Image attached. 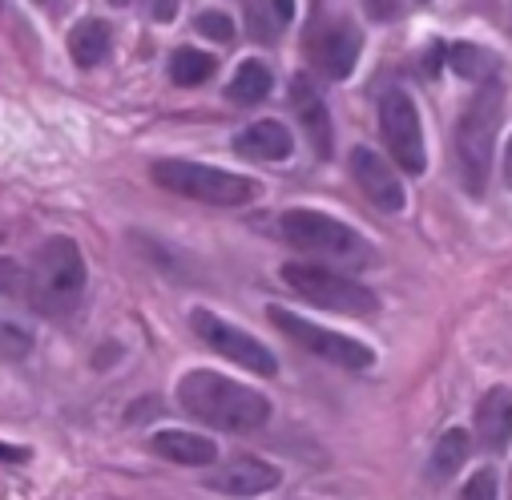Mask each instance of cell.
Instances as JSON below:
<instances>
[{
  "instance_id": "cell-6",
  "label": "cell",
  "mask_w": 512,
  "mask_h": 500,
  "mask_svg": "<svg viewBox=\"0 0 512 500\" xmlns=\"http://www.w3.org/2000/svg\"><path fill=\"white\" fill-rule=\"evenodd\" d=\"M279 275L295 295H303L307 303H315L323 311H339V315H375L379 311V299L371 287H363L339 271H327L319 263H287Z\"/></svg>"
},
{
  "instance_id": "cell-30",
  "label": "cell",
  "mask_w": 512,
  "mask_h": 500,
  "mask_svg": "<svg viewBox=\"0 0 512 500\" xmlns=\"http://www.w3.org/2000/svg\"><path fill=\"white\" fill-rule=\"evenodd\" d=\"M271 9H275V21H291L295 17V0H271Z\"/></svg>"
},
{
  "instance_id": "cell-26",
  "label": "cell",
  "mask_w": 512,
  "mask_h": 500,
  "mask_svg": "<svg viewBox=\"0 0 512 500\" xmlns=\"http://www.w3.org/2000/svg\"><path fill=\"white\" fill-rule=\"evenodd\" d=\"M246 21H250V33H254V41H263V45H271V41H275V21H271V13H267L263 5H250Z\"/></svg>"
},
{
  "instance_id": "cell-3",
  "label": "cell",
  "mask_w": 512,
  "mask_h": 500,
  "mask_svg": "<svg viewBox=\"0 0 512 500\" xmlns=\"http://www.w3.org/2000/svg\"><path fill=\"white\" fill-rule=\"evenodd\" d=\"M150 174H154V182L162 190L194 198V202H206V206H246V202H254L263 194L254 178L230 174V170H218V166H206V162L162 158V162L150 166Z\"/></svg>"
},
{
  "instance_id": "cell-24",
  "label": "cell",
  "mask_w": 512,
  "mask_h": 500,
  "mask_svg": "<svg viewBox=\"0 0 512 500\" xmlns=\"http://www.w3.org/2000/svg\"><path fill=\"white\" fill-rule=\"evenodd\" d=\"M29 291V271H21V263L0 259V295H25Z\"/></svg>"
},
{
  "instance_id": "cell-28",
  "label": "cell",
  "mask_w": 512,
  "mask_h": 500,
  "mask_svg": "<svg viewBox=\"0 0 512 500\" xmlns=\"http://www.w3.org/2000/svg\"><path fill=\"white\" fill-rule=\"evenodd\" d=\"M150 17H154V21H162V25H170V21L178 17V0H154Z\"/></svg>"
},
{
  "instance_id": "cell-9",
  "label": "cell",
  "mask_w": 512,
  "mask_h": 500,
  "mask_svg": "<svg viewBox=\"0 0 512 500\" xmlns=\"http://www.w3.org/2000/svg\"><path fill=\"white\" fill-rule=\"evenodd\" d=\"M190 327H194V335H198L210 351H218L222 359H230V363H238V367H246V371H259V375H267V380H271V375H279L275 351H271L267 343H259L250 331L234 327L230 319H222V315L198 307V311L190 315Z\"/></svg>"
},
{
  "instance_id": "cell-7",
  "label": "cell",
  "mask_w": 512,
  "mask_h": 500,
  "mask_svg": "<svg viewBox=\"0 0 512 500\" xmlns=\"http://www.w3.org/2000/svg\"><path fill=\"white\" fill-rule=\"evenodd\" d=\"M267 319H271L287 339H295L303 351H311V355H319V359H327V363H335V367H347V371H367V367H375V351H371L367 343L351 339V335L327 331V327H319V323H311V319H303V315H295V311H287V307H271Z\"/></svg>"
},
{
  "instance_id": "cell-11",
  "label": "cell",
  "mask_w": 512,
  "mask_h": 500,
  "mask_svg": "<svg viewBox=\"0 0 512 500\" xmlns=\"http://www.w3.org/2000/svg\"><path fill=\"white\" fill-rule=\"evenodd\" d=\"M359 53H363V37H359V29L351 25V21H331V25H323L319 33H315V41H311V61H315V69L323 73V77H331V81H347L351 73H355V61H359Z\"/></svg>"
},
{
  "instance_id": "cell-2",
  "label": "cell",
  "mask_w": 512,
  "mask_h": 500,
  "mask_svg": "<svg viewBox=\"0 0 512 500\" xmlns=\"http://www.w3.org/2000/svg\"><path fill=\"white\" fill-rule=\"evenodd\" d=\"M504 117V89L500 81H484L480 93L468 101V109L460 113L456 125V158H460V174L468 194H484L488 174H492V150H496V130Z\"/></svg>"
},
{
  "instance_id": "cell-22",
  "label": "cell",
  "mask_w": 512,
  "mask_h": 500,
  "mask_svg": "<svg viewBox=\"0 0 512 500\" xmlns=\"http://www.w3.org/2000/svg\"><path fill=\"white\" fill-rule=\"evenodd\" d=\"M29 355H33V331L21 327L9 315H0V359H5V363H21Z\"/></svg>"
},
{
  "instance_id": "cell-35",
  "label": "cell",
  "mask_w": 512,
  "mask_h": 500,
  "mask_svg": "<svg viewBox=\"0 0 512 500\" xmlns=\"http://www.w3.org/2000/svg\"><path fill=\"white\" fill-rule=\"evenodd\" d=\"M460 500H464V496H460Z\"/></svg>"
},
{
  "instance_id": "cell-13",
  "label": "cell",
  "mask_w": 512,
  "mask_h": 500,
  "mask_svg": "<svg viewBox=\"0 0 512 500\" xmlns=\"http://www.w3.org/2000/svg\"><path fill=\"white\" fill-rule=\"evenodd\" d=\"M291 109L299 113L303 130H307V138H311V146H315V154H319V158H331V150H335L331 113H327V105H323V97H319V89H315V81H311L307 73H299V77L291 81Z\"/></svg>"
},
{
  "instance_id": "cell-1",
  "label": "cell",
  "mask_w": 512,
  "mask_h": 500,
  "mask_svg": "<svg viewBox=\"0 0 512 500\" xmlns=\"http://www.w3.org/2000/svg\"><path fill=\"white\" fill-rule=\"evenodd\" d=\"M178 404L186 416L218 432H259L271 420V400L222 371L194 367L178 380Z\"/></svg>"
},
{
  "instance_id": "cell-17",
  "label": "cell",
  "mask_w": 512,
  "mask_h": 500,
  "mask_svg": "<svg viewBox=\"0 0 512 500\" xmlns=\"http://www.w3.org/2000/svg\"><path fill=\"white\" fill-rule=\"evenodd\" d=\"M468 452H472V436H468L464 428H448V432L436 440V448H432V460H428V480H432V484L452 480V476L464 468Z\"/></svg>"
},
{
  "instance_id": "cell-32",
  "label": "cell",
  "mask_w": 512,
  "mask_h": 500,
  "mask_svg": "<svg viewBox=\"0 0 512 500\" xmlns=\"http://www.w3.org/2000/svg\"><path fill=\"white\" fill-rule=\"evenodd\" d=\"M504 182L512 186V138H508V146H504Z\"/></svg>"
},
{
  "instance_id": "cell-19",
  "label": "cell",
  "mask_w": 512,
  "mask_h": 500,
  "mask_svg": "<svg viewBox=\"0 0 512 500\" xmlns=\"http://www.w3.org/2000/svg\"><path fill=\"white\" fill-rule=\"evenodd\" d=\"M271 85H275V77H271V69L263 61H242L234 69L230 85H226V97L234 105H254V101H263L271 93Z\"/></svg>"
},
{
  "instance_id": "cell-16",
  "label": "cell",
  "mask_w": 512,
  "mask_h": 500,
  "mask_svg": "<svg viewBox=\"0 0 512 500\" xmlns=\"http://www.w3.org/2000/svg\"><path fill=\"white\" fill-rule=\"evenodd\" d=\"M150 444L162 460H174V464H186V468H202V464L218 460V444L210 436H194V432H182V428L158 432Z\"/></svg>"
},
{
  "instance_id": "cell-33",
  "label": "cell",
  "mask_w": 512,
  "mask_h": 500,
  "mask_svg": "<svg viewBox=\"0 0 512 500\" xmlns=\"http://www.w3.org/2000/svg\"><path fill=\"white\" fill-rule=\"evenodd\" d=\"M33 5H45V9H57V0H33Z\"/></svg>"
},
{
  "instance_id": "cell-25",
  "label": "cell",
  "mask_w": 512,
  "mask_h": 500,
  "mask_svg": "<svg viewBox=\"0 0 512 500\" xmlns=\"http://www.w3.org/2000/svg\"><path fill=\"white\" fill-rule=\"evenodd\" d=\"M460 496H464V500H496V472H492V468H480V472L464 484Z\"/></svg>"
},
{
  "instance_id": "cell-34",
  "label": "cell",
  "mask_w": 512,
  "mask_h": 500,
  "mask_svg": "<svg viewBox=\"0 0 512 500\" xmlns=\"http://www.w3.org/2000/svg\"><path fill=\"white\" fill-rule=\"evenodd\" d=\"M109 5H130V0H109Z\"/></svg>"
},
{
  "instance_id": "cell-12",
  "label": "cell",
  "mask_w": 512,
  "mask_h": 500,
  "mask_svg": "<svg viewBox=\"0 0 512 500\" xmlns=\"http://www.w3.org/2000/svg\"><path fill=\"white\" fill-rule=\"evenodd\" d=\"M279 480H283V472L275 464H267L259 456H238V460L222 464L206 484L226 496H263V492L279 488Z\"/></svg>"
},
{
  "instance_id": "cell-5",
  "label": "cell",
  "mask_w": 512,
  "mask_h": 500,
  "mask_svg": "<svg viewBox=\"0 0 512 500\" xmlns=\"http://www.w3.org/2000/svg\"><path fill=\"white\" fill-rule=\"evenodd\" d=\"M279 230L295 250H307V255H319V259H339V263H355V267H363L371 259V246L347 222H339L323 210L295 206L279 218Z\"/></svg>"
},
{
  "instance_id": "cell-10",
  "label": "cell",
  "mask_w": 512,
  "mask_h": 500,
  "mask_svg": "<svg viewBox=\"0 0 512 500\" xmlns=\"http://www.w3.org/2000/svg\"><path fill=\"white\" fill-rule=\"evenodd\" d=\"M351 178L367 194V202L375 210H383V214H400L408 206V194H404L400 174L388 162H383L375 150H367V146H355L351 150Z\"/></svg>"
},
{
  "instance_id": "cell-27",
  "label": "cell",
  "mask_w": 512,
  "mask_h": 500,
  "mask_svg": "<svg viewBox=\"0 0 512 500\" xmlns=\"http://www.w3.org/2000/svg\"><path fill=\"white\" fill-rule=\"evenodd\" d=\"M363 9L371 21H396L400 17V0H363Z\"/></svg>"
},
{
  "instance_id": "cell-29",
  "label": "cell",
  "mask_w": 512,
  "mask_h": 500,
  "mask_svg": "<svg viewBox=\"0 0 512 500\" xmlns=\"http://www.w3.org/2000/svg\"><path fill=\"white\" fill-rule=\"evenodd\" d=\"M33 452L29 448H13V444H0V460H5V464H25Z\"/></svg>"
},
{
  "instance_id": "cell-20",
  "label": "cell",
  "mask_w": 512,
  "mask_h": 500,
  "mask_svg": "<svg viewBox=\"0 0 512 500\" xmlns=\"http://www.w3.org/2000/svg\"><path fill=\"white\" fill-rule=\"evenodd\" d=\"M214 69H218V61H214L210 53H202V49H178V53L170 57V77H174V85H182V89L206 85V81L214 77Z\"/></svg>"
},
{
  "instance_id": "cell-18",
  "label": "cell",
  "mask_w": 512,
  "mask_h": 500,
  "mask_svg": "<svg viewBox=\"0 0 512 500\" xmlns=\"http://www.w3.org/2000/svg\"><path fill=\"white\" fill-rule=\"evenodd\" d=\"M69 53L81 69H97L105 57H109V25L97 21V17H85L73 25L69 33Z\"/></svg>"
},
{
  "instance_id": "cell-4",
  "label": "cell",
  "mask_w": 512,
  "mask_h": 500,
  "mask_svg": "<svg viewBox=\"0 0 512 500\" xmlns=\"http://www.w3.org/2000/svg\"><path fill=\"white\" fill-rule=\"evenodd\" d=\"M85 291V259L73 238H49L29 271V303L45 315L69 311Z\"/></svg>"
},
{
  "instance_id": "cell-15",
  "label": "cell",
  "mask_w": 512,
  "mask_h": 500,
  "mask_svg": "<svg viewBox=\"0 0 512 500\" xmlns=\"http://www.w3.org/2000/svg\"><path fill=\"white\" fill-rule=\"evenodd\" d=\"M234 150L250 162H283L291 158V130L283 121H254L234 138Z\"/></svg>"
},
{
  "instance_id": "cell-31",
  "label": "cell",
  "mask_w": 512,
  "mask_h": 500,
  "mask_svg": "<svg viewBox=\"0 0 512 500\" xmlns=\"http://www.w3.org/2000/svg\"><path fill=\"white\" fill-rule=\"evenodd\" d=\"M440 61H444V45H432V53H428V73H440Z\"/></svg>"
},
{
  "instance_id": "cell-23",
  "label": "cell",
  "mask_w": 512,
  "mask_h": 500,
  "mask_svg": "<svg viewBox=\"0 0 512 500\" xmlns=\"http://www.w3.org/2000/svg\"><path fill=\"white\" fill-rule=\"evenodd\" d=\"M194 29L202 33V37H210V41H218V45H230L234 41V21L226 17V13H202L198 21H194Z\"/></svg>"
},
{
  "instance_id": "cell-14",
  "label": "cell",
  "mask_w": 512,
  "mask_h": 500,
  "mask_svg": "<svg viewBox=\"0 0 512 500\" xmlns=\"http://www.w3.org/2000/svg\"><path fill=\"white\" fill-rule=\"evenodd\" d=\"M512 440V388H488L476 404V444L484 452H504Z\"/></svg>"
},
{
  "instance_id": "cell-21",
  "label": "cell",
  "mask_w": 512,
  "mask_h": 500,
  "mask_svg": "<svg viewBox=\"0 0 512 500\" xmlns=\"http://www.w3.org/2000/svg\"><path fill=\"white\" fill-rule=\"evenodd\" d=\"M448 61H452V69L464 77V81H492L496 77V61H492V53H484L480 45H452L448 49Z\"/></svg>"
},
{
  "instance_id": "cell-8",
  "label": "cell",
  "mask_w": 512,
  "mask_h": 500,
  "mask_svg": "<svg viewBox=\"0 0 512 500\" xmlns=\"http://www.w3.org/2000/svg\"><path fill=\"white\" fill-rule=\"evenodd\" d=\"M379 130L388 142L396 166L404 174H424L428 170V150H424V125L416 113V101L404 89H388L379 97Z\"/></svg>"
}]
</instances>
